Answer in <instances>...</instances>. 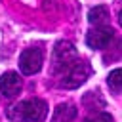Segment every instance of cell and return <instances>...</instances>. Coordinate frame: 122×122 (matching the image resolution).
<instances>
[{
	"label": "cell",
	"mask_w": 122,
	"mask_h": 122,
	"mask_svg": "<svg viewBox=\"0 0 122 122\" xmlns=\"http://www.w3.org/2000/svg\"><path fill=\"white\" fill-rule=\"evenodd\" d=\"M86 122H112V116L107 114V112H95V114L88 116Z\"/></svg>",
	"instance_id": "obj_10"
},
{
	"label": "cell",
	"mask_w": 122,
	"mask_h": 122,
	"mask_svg": "<svg viewBox=\"0 0 122 122\" xmlns=\"http://www.w3.org/2000/svg\"><path fill=\"white\" fill-rule=\"evenodd\" d=\"M21 90V78L17 72H4L0 76V92L6 97H13L17 95Z\"/></svg>",
	"instance_id": "obj_6"
},
{
	"label": "cell",
	"mask_w": 122,
	"mask_h": 122,
	"mask_svg": "<svg viewBox=\"0 0 122 122\" xmlns=\"http://www.w3.org/2000/svg\"><path fill=\"white\" fill-rule=\"evenodd\" d=\"M107 19H109V10H107L105 6H95V8H92L90 13H88V21H90L92 25H103Z\"/></svg>",
	"instance_id": "obj_8"
},
{
	"label": "cell",
	"mask_w": 122,
	"mask_h": 122,
	"mask_svg": "<svg viewBox=\"0 0 122 122\" xmlns=\"http://www.w3.org/2000/svg\"><path fill=\"white\" fill-rule=\"evenodd\" d=\"M112 36H114V30H112L111 27H95L93 30L88 32L86 42H88V46L93 48V50H103V48H107V46L111 44Z\"/></svg>",
	"instance_id": "obj_5"
},
{
	"label": "cell",
	"mask_w": 122,
	"mask_h": 122,
	"mask_svg": "<svg viewBox=\"0 0 122 122\" xmlns=\"http://www.w3.org/2000/svg\"><path fill=\"white\" fill-rule=\"evenodd\" d=\"M90 72H92L90 63L84 61V59H80V57H76L71 65H67L63 71H59V76H61L59 84L63 88H78L80 84L86 82V78L90 76Z\"/></svg>",
	"instance_id": "obj_2"
},
{
	"label": "cell",
	"mask_w": 122,
	"mask_h": 122,
	"mask_svg": "<svg viewBox=\"0 0 122 122\" xmlns=\"http://www.w3.org/2000/svg\"><path fill=\"white\" fill-rule=\"evenodd\" d=\"M48 114V105L42 99H27L8 109V118L15 122H42Z\"/></svg>",
	"instance_id": "obj_1"
},
{
	"label": "cell",
	"mask_w": 122,
	"mask_h": 122,
	"mask_svg": "<svg viewBox=\"0 0 122 122\" xmlns=\"http://www.w3.org/2000/svg\"><path fill=\"white\" fill-rule=\"evenodd\" d=\"M120 69H114L111 74H109V86H111V90L114 92V93H120V90H122V78H120Z\"/></svg>",
	"instance_id": "obj_9"
},
{
	"label": "cell",
	"mask_w": 122,
	"mask_h": 122,
	"mask_svg": "<svg viewBox=\"0 0 122 122\" xmlns=\"http://www.w3.org/2000/svg\"><path fill=\"white\" fill-rule=\"evenodd\" d=\"M44 63V53L40 48H27L21 57H19V67L23 71V74H34L42 69Z\"/></svg>",
	"instance_id": "obj_3"
},
{
	"label": "cell",
	"mask_w": 122,
	"mask_h": 122,
	"mask_svg": "<svg viewBox=\"0 0 122 122\" xmlns=\"http://www.w3.org/2000/svg\"><path fill=\"white\" fill-rule=\"evenodd\" d=\"M78 57V53H76V50H74V46L71 44V42H59L57 46H55V51H53V67H55V71L59 72V71H63L67 65H71L74 59Z\"/></svg>",
	"instance_id": "obj_4"
},
{
	"label": "cell",
	"mask_w": 122,
	"mask_h": 122,
	"mask_svg": "<svg viewBox=\"0 0 122 122\" xmlns=\"http://www.w3.org/2000/svg\"><path fill=\"white\" fill-rule=\"evenodd\" d=\"M74 116H76L74 105H69V103L65 105V103H61V105H57V109L53 111L51 122H72Z\"/></svg>",
	"instance_id": "obj_7"
}]
</instances>
